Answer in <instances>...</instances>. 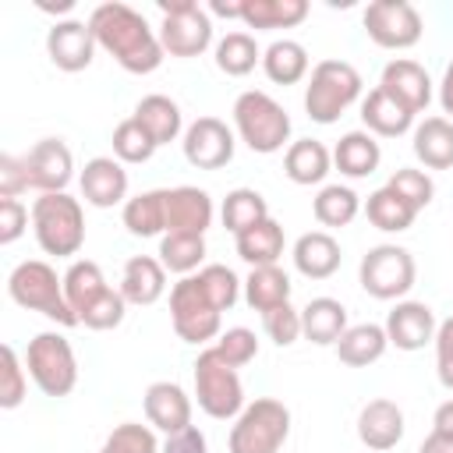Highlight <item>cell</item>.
Segmentation results:
<instances>
[{
    "label": "cell",
    "mask_w": 453,
    "mask_h": 453,
    "mask_svg": "<svg viewBox=\"0 0 453 453\" xmlns=\"http://www.w3.org/2000/svg\"><path fill=\"white\" fill-rule=\"evenodd\" d=\"M99 453H159V442H156V432L149 425L124 421L106 435Z\"/></svg>",
    "instance_id": "obj_45"
},
{
    "label": "cell",
    "mask_w": 453,
    "mask_h": 453,
    "mask_svg": "<svg viewBox=\"0 0 453 453\" xmlns=\"http://www.w3.org/2000/svg\"><path fill=\"white\" fill-rule=\"evenodd\" d=\"M439 103H442V113L453 117V60H449V67H446V74L439 81Z\"/></svg>",
    "instance_id": "obj_56"
},
{
    "label": "cell",
    "mask_w": 453,
    "mask_h": 453,
    "mask_svg": "<svg viewBox=\"0 0 453 453\" xmlns=\"http://www.w3.org/2000/svg\"><path fill=\"white\" fill-rule=\"evenodd\" d=\"M308 18V0H244L241 21L248 28H294Z\"/></svg>",
    "instance_id": "obj_36"
},
{
    "label": "cell",
    "mask_w": 453,
    "mask_h": 453,
    "mask_svg": "<svg viewBox=\"0 0 453 453\" xmlns=\"http://www.w3.org/2000/svg\"><path fill=\"white\" fill-rule=\"evenodd\" d=\"M241 11H244V0H230V4L212 0V4H209V14H219V18H237V21H241Z\"/></svg>",
    "instance_id": "obj_57"
},
{
    "label": "cell",
    "mask_w": 453,
    "mask_h": 453,
    "mask_svg": "<svg viewBox=\"0 0 453 453\" xmlns=\"http://www.w3.org/2000/svg\"><path fill=\"white\" fill-rule=\"evenodd\" d=\"M212 347H216V354H219L226 365H234V368H244V365L255 361V354H258V340H255V333L244 329V326H234V329L219 333Z\"/></svg>",
    "instance_id": "obj_48"
},
{
    "label": "cell",
    "mask_w": 453,
    "mask_h": 453,
    "mask_svg": "<svg viewBox=\"0 0 453 453\" xmlns=\"http://www.w3.org/2000/svg\"><path fill=\"white\" fill-rule=\"evenodd\" d=\"M435 311L425 301H396L393 311L386 315V336L396 350H421L425 343L435 340Z\"/></svg>",
    "instance_id": "obj_16"
},
{
    "label": "cell",
    "mask_w": 453,
    "mask_h": 453,
    "mask_svg": "<svg viewBox=\"0 0 453 453\" xmlns=\"http://www.w3.org/2000/svg\"><path fill=\"white\" fill-rule=\"evenodd\" d=\"M255 64H262V50L248 32H226L216 42V67L230 78H244L255 71Z\"/></svg>",
    "instance_id": "obj_40"
},
{
    "label": "cell",
    "mask_w": 453,
    "mask_h": 453,
    "mask_svg": "<svg viewBox=\"0 0 453 453\" xmlns=\"http://www.w3.org/2000/svg\"><path fill=\"white\" fill-rule=\"evenodd\" d=\"M414 258L400 244H375L357 265V283L375 301H400L414 287Z\"/></svg>",
    "instance_id": "obj_10"
},
{
    "label": "cell",
    "mask_w": 453,
    "mask_h": 453,
    "mask_svg": "<svg viewBox=\"0 0 453 453\" xmlns=\"http://www.w3.org/2000/svg\"><path fill=\"white\" fill-rule=\"evenodd\" d=\"M120 219L127 226V234H134V237L166 234V188L142 191V195L127 198L120 209Z\"/></svg>",
    "instance_id": "obj_31"
},
{
    "label": "cell",
    "mask_w": 453,
    "mask_h": 453,
    "mask_svg": "<svg viewBox=\"0 0 453 453\" xmlns=\"http://www.w3.org/2000/svg\"><path fill=\"white\" fill-rule=\"evenodd\" d=\"M142 403H145L149 425L159 428V432H166V435H173V432H180V428L191 425V396L177 382H152L145 389Z\"/></svg>",
    "instance_id": "obj_21"
},
{
    "label": "cell",
    "mask_w": 453,
    "mask_h": 453,
    "mask_svg": "<svg viewBox=\"0 0 453 453\" xmlns=\"http://www.w3.org/2000/svg\"><path fill=\"white\" fill-rule=\"evenodd\" d=\"M25 368L32 375V382L46 393V396H67L78 386V357L67 336L60 333H39L28 340L25 350Z\"/></svg>",
    "instance_id": "obj_8"
},
{
    "label": "cell",
    "mask_w": 453,
    "mask_h": 453,
    "mask_svg": "<svg viewBox=\"0 0 453 453\" xmlns=\"http://www.w3.org/2000/svg\"><path fill=\"white\" fill-rule=\"evenodd\" d=\"M81 198L96 209H113L127 198V170L117 156H96L85 163L81 177Z\"/></svg>",
    "instance_id": "obj_17"
},
{
    "label": "cell",
    "mask_w": 453,
    "mask_h": 453,
    "mask_svg": "<svg viewBox=\"0 0 453 453\" xmlns=\"http://www.w3.org/2000/svg\"><path fill=\"white\" fill-rule=\"evenodd\" d=\"M290 258H294V269H297L301 276H308V280H329V276L340 269L343 251H340V244H336L333 234H326V230H308V234H301V237L294 241Z\"/></svg>",
    "instance_id": "obj_22"
},
{
    "label": "cell",
    "mask_w": 453,
    "mask_h": 453,
    "mask_svg": "<svg viewBox=\"0 0 453 453\" xmlns=\"http://www.w3.org/2000/svg\"><path fill=\"white\" fill-rule=\"evenodd\" d=\"M212 198L202 188L180 184V188H166V234H198L205 237V230L212 226Z\"/></svg>",
    "instance_id": "obj_18"
},
{
    "label": "cell",
    "mask_w": 453,
    "mask_h": 453,
    "mask_svg": "<svg viewBox=\"0 0 453 453\" xmlns=\"http://www.w3.org/2000/svg\"><path fill=\"white\" fill-rule=\"evenodd\" d=\"M287 435H290V411L273 396H258L244 403V411L234 418L226 449L230 453H280Z\"/></svg>",
    "instance_id": "obj_6"
},
{
    "label": "cell",
    "mask_w": 453,
    "mask_h": 453,
    "mask_svg": "<svg viewBox=\"0 0 453 453\" xmlns=\"http://www.w3.org/2000/svg\"><path fill=\"white\" fill-rule=\"evenodd\" d=\"M25 159V170H28V184L39 191V195H53V191H64L74 177V159H71V149L60 142V138H42L28 149Z\"/></svg>",
    "instance_id": "obj_14"
},
{
    "label": "cell",
    "mask_w": 453,
    "mask_h": 453,
    "mask_svg": "<svg viewBox=\"0 0 453 453\" xmlns=\"http://www.w3.org/2000/svg\"><path fill=\"white\" fill-rule=\"evenodd\" d=\"M432 343H435V375L446 389H453V315L439 322Z\"/></svg>",
    "instance_id": "obj_50"
},
{
    "label": "cell",
    "mask_w": 453,
    "mask_h": 453,
    "mask_svg": "<svg viewBox=\"0 0 453 453\" xmlns=\"http://www.w3.org/2000/svg\"><path fill=\"white\" fill-rule=\"evenodd\" d=\"M262 326H265V336L276 347H290V343L301 340V311L290 301L280 304V308H273V311H265L262 315Z\"/></svg>",
    "instance_id": "obj_49"
},
{
    "label": "cell",
    "mask_w": 453,
    "mask_h": 453,
    "mask_svg": "<svg viewBox=\"0 0 453 453\" xmlns=\"http://www.w3.org/2000/svg\"><path fill=\"white\" fill-rule=\"evenodd\" d=\"M156 149H159V145L149 138V131H145L134 117H127V120H120V124L113 127V156H117L120 163H149Z\"/></svg>",
    "instance_id": "obj_42"
},
{
    "label": "cell",
    "mask_w": 453,
    "mask_h": 453,
    "mask_svg": "<svg viewBox=\"0 0 453 453\" xmlns=\"http://www.w3.org/2000/svg\"><path fill=\"white\" fill-rule=\"evenodd\" d=\"M237 241V255L251 265V269H258V265H276L280 262V255H283V226L269 216V219H262V223H255V226H248L244 234H237L234 237Z\"/></svg>",
    "instance_id": "obj_32"
},
{
    "label": "cell",
    "mask_w": 453,
    "mask_h": 453,
    "mask_svg": "<svg viewBox=\"0 0 453 453\" xmlns=\"http://www.w3.org/2000/svg\"><path fill=\"white\" fill-rule=\"evenodd\" d=\"M198 283H202L205 297H209L219 311H230V308L237 304V297H241V287H244V283L237 280V273L226 269V265H219V262L202 265V269H198Z\"/></svg>",
    "instance_id": "obj_43"
},
{
    "label": "cell",
    "mask_w": 453,
    "mask_h": 453,
    "mask_svg": "<svg viewBox=\"0 0 453 453\" xmlns=\"http://www.w3.org/2000/svg\"><path fill=\"white\" fill-rule=\"evenodd\" d=\"M219 308L205 297L198 276H180L170 290V322L184 343H209L219 336Z\"/></svg>",
    "instance_id": "obj_11"
},
{
    "label": "cell",
    "mask_w": 453,
    "mask_h": 453,
    "mask_svg": "<svg viewBox=\"0 0 453 453\" xmlns=\"http://www.w3.org/2000/svg\"><path fill=\"white\" fill-rule=\"evenodd\" d=\"M74 7V0H60V4H39V11H50V14H67Z\"/></svg>",
    "instance_id": "obj_58"
},
{
    "label": "cell",
    "mask_w": 453,
    "mask_h": 453,
    "mask_svg": "<svg viewBox=\"0 0 453 453\" xmlns=\"http://www.w3.org/2000/svg\"><path fill=\"white\" fill-rule=\"evenodd\" d=\"M343 333H347V308L336 297H311L301 308V336L304 340H311L319 347H329Z\"/></svg>",
    "instance_id": "obj_25"
},
{
    "label": "cell",
    "mask_w": 453,
    "mask_h": 453,
    "mask_svg": "<svg viewBox=\"0 0 453 453\" xmlns=\"http://www.w3.org/2000/svg\"><path fill=\"white\" fill-rule=\"evenodd\" d=\"M124 311H127L124 294L113 290V287H106V290H103V294L78 315V326L96 329V333H103V329H117V326L124 322Z\"/></svg>",
    "instance_id": "obj_44"
},
{
    "label": "cell",
    "mask_w": 453,
    "mask_h": 453,
    "mask_svg": "<svg viewBox=\"0 0 453 453\" xmlns=\"http://www.w3.org/2000/svg\"><path fill=\"white\" fill-rule=\"evenodd\" d=\"M28 170H25V159L4 152L0 156V198H18L21 191H28Z\"/></svg>",
    "instance_id": "obj_52"
},
{
    "label": "cell",
    "mask_w": 453,
    "mask_h": 453,
    "mask_svg": "<svg viewBox=\"0 0 453 453\" xmlns=\"http://www.w3.org/2000/svg\"><path fill=\"white\" fill-rule=\"evenodd\" d=\"M25 389H28V379H25V368L18 361V350L11 343H4L0 347V407L14 411L25 400Z\"/></svg>",
    "instance_id": "obj_46"
},
{
    "label": "cell",
    "mask_w": 453,
    "mask_h": 453,
    "mask_svg": "<svg viewBox=\"0 0 453 453\" xmlns=\"http://www.w3.org/2000/svg\"><path fill=\"white\" fill-rule=\"evenodd\" d=\"M184 159L198 170H219L234 159V131L219 117H198L184 127Z\"/></svg>",
    "instance_id": "obj_13"
},
{
    "label": "cell",
    "mask_w": 453,
    "mask_h": 453,
    "mask_svg": "<svg viewBox=\"0 0 453 453\" xmlns=\"http://www.w3.org/2000/svg\"><path fill=\"white\" fill-rule=\"evenodd\" d=\"M357 439L372 449V453H386L393 449L400 439H403V411L379 396V400H368L357 414Z\"/></svg>",
    "instance_id": "obj_20"
},
{
    "label": "cell",
    "mask_w": 453,
    "mask_h": 453,
    "mask_svg": "<svg viewBox=\"0 0 453 453\" xmlns=\"http://www.w3.org/2000/svg\"><path fill=\"white\" fill-rule=\"evenodd\" d=\"M244 301L251 311H273L290 301V276L280 265H258L244 280Z\"/></svg>",
    "instance_id": "obj_33"
},
{
    "label": "cell",
    "mask_w": 453,
    "mask_h": 453,
    "mask_svg": "<svg viewBox=\"0 0 453 453\" xmlns=\"http://www.w3.org/2000/svg\"><path fill=\"white\" fill-rule=\"evenodd\" d=\"M234 131L251 152L273 156L290 142V117L269 92L248 88L234 99Z\"/></svg>",
    "instance_id": "obj_4"
},
{
    "label": "cell",
    "mask_w": 453,
    "mask_h": 453,
    "mask_svg": "<svg viewBox=\"0 0 453 453\" xmlns=\"http://www.w3.org/2000/svg\"><path fill=\"white\" fill-rule=\"evenodd\" d=\"M205 258V237L198 234H163L159 241V262L170 273L191 276Z\"/></svg>",
    "instance_id": "obj_41"
},
{
    "label": "cell",
    "mask_w": 453,
    "mask_h": 453,
    "mask_svg": "<svg viewBox=\"0 0 453 453\" xmlns=\"http://www.w3.org/2000/svg\"><path fill=\"white\" fill-rule=\"evenodd\" d=\"M219 219H223V226L237 237V234H244L248 226L269 219V205H265V198H262L255 188H234V191H226V198H223V205H219Z\"/></svg>",
    "instance_id": "obj_38"
},
{
    "label": "cell",
    "mask_w": 453,
    "mask_h": 453,
    "mask_svg": "<svg viewBox=\"0 0 453 453\" xmlns=\"http://www.w3.org/2000/svg\"><path fill=\"white\" fill-rule=\"evenodd\" d=\"M131 117L149 131V138H152L156 145H170V142H177V138H180V131H184L180 106H177L170 96H159V92L145 96V99L134 106V113H131Z\"/></svg>",
    "instance_id": "obj_27"
},
{
    "label": "cell",
    "mask_w": 453,
    "mask_h": 453,
    "mask_svg": "<svg viewBox=\"0 0 453 453\" xmlns=\"http://www.w3.org/2000/svg\"><path fill=\"white\" fill-rule=\"evenodd\" d=\"M365 216H368V223H372L375 230L400 234V230H411L418 209H414L407 198H400L389 184H382L379 191L368 195V202H365Z\"/></svg>",
    "instance_id": "obj_35"
},
{
    "label": "cell",
    "mask_w": 453,
    "mask_h": 453,
    "mask_svg": "<svg viewBox=\"0 0 453 453\" xmlns=\"http://www.w3.org/2000/svg\"><path fill=\"white\" fill-rule=\"evenodd\" d=\"M379 159H382V149L375 142V134L368 131H347L336 149H333V163L343 177H372L379 170Z\"/></svg>",
    "instance_id": "obj_29"
},
{
    "label": "cell",
    "mask_w": 453,
    "mask_h": 453,
    "mask_svg": "<svg viewBox=\"0 0 453 453\" xmlns=\"http://www.w3.org/2000/svg\"><path fill=\"white\" fill-rule=\"evenodd\" d=\"M28 209L21 198H0V244H14L28 226Z\"/></svg>",
    "instance_id": "obj_51"
},
{
    "label": "cell",
    "mask_w": 453,
    "mask_h": 453,
    "mask_svg": "<svg viewBox=\"0 0 453 453\" xmlns=\"http://www.w3.org/2000/svg\"><path fill=\"white\" fill-rule=\"evenodd\" d=\"M379 88L389 92L396 103H403L414 117L432 103V78H428V71H425L418 60H407V57L389 60V64L382 67Z\"/></svg>",
    "instance_id": "obj_19"
},
{
    "label": "cell",
    "mask_w": 453,
    "mask_h": 453,
    "mask_svg": "<svg viewBox=\"0 0 453 453\" xmlns=\"http://www.w3.org/2000/svg\"><path fill=\"white\" fill-rule=\"evenodd\" d=\"M361 120H365L368 134H379V138H400L414 127V113L382 88H372L361 99Z\"/></svg>",
    "instance_id": "obj_24"
},
{
    "label": "cell",
    "mask_w": 453,
    "mask_h": 453,
    "mask_svg": "<svg viewBox=\"0 0 453 453\" xmlns=\"http://www.w3.org/2000/svg\"><path fill=\"white\" fill-rule=\"evenodd\" d=\"M361 96V74L347 60H319L304 88V110L315 124H336Z\"/></svg>",
    "instance_id": "obj_5"
},
{
    "label": "cell",
    "mask_w": 453,
    "mask_h": 453,
    "mask_svg": "<svg viewBox=\"0 0 453 453\" xmlns=\"http://www.w3.org/2000/svg\"><path fill=\"white\" fill-rule=\"evenodd\" d=\"M432 432H442V435H449V439H453V400H446V403H439V407H435Z\"/></svg>",
    "instance_id": "obj_54"
},
{
    "label": "cell",
    "mask_w": 453,
    "mask_h": 453,
    "mask_svg": "<svg viewBox=\"0 0 453 453\" xmlns=\"http://www.w3.org/2000/svg\"><path fill=\"white\" fill-rule=\"evenodd\" d=\"M159 453H209V442H205V435H202L198 425H188V428L166 435V442L159 446Z\"/></svg>",
    "instance_id": "obj_53"
},
{
    "label": "cell",
    "mask_w": 453,
    "mask_h": 453,
    "mask_svg": "<svg viewBox=\"0 0 453 453\" xmlns=\"http://www.w3.org/2000/svg\"><path fill=\"white\" fill-rule=\"evenodd\" d=\"M7 294L14 304L46 315L57 326H78V315L71 311L67 294H64V276H57V269L42 258L18 262L7 276Z\"/></svg>",
    "instance_id": "obj_2"
},
{
    "label": "cell",
    "mask_w": 453,
    "mask_h": 453,
    "mask_svg": "<svg viewBox=\"0 0 453 453\" xmlns=\"http://www.w3.org/2000/svg\"><path fill=\"white\" fill-rule=\"evenodd\" d=\"M333 166V152L319 142V138H297L287 145V156H283V173L294 180V184H322L326 173Z\"/></svg>",
    "instance_id": "obj_26"
},
{
    "label": "cell",
    "mask_w": 453,
    "mask_h": 453,
    "mask_svg": "<svg viewBox=\"0 0 453 453\" xmlns=\"http://www.w3.org/2000/svg\"><path fill=\"white\" fill-rule=\"evenodd\" d=\"M106 287H110V283H106L103 269H99L92 258H74V262L67 265V273H64V294H67V304H71L74 315H81Z\"/></svg>",
    "instance_id": "obj_37"
},
{
    "label": "cell",
    "mask_w": 453,
    "mask_h": 453,
    "mask_svg": "<svg viewBox=\"0 0 453 453\" xmlns=\"http://www.w3.org/2000/svg\"><path fill=\"white\" fill-rule=\"evenodd\" d=\"M400 198H407L418 212L425 209V205H432V198H435V184H432V177L425 173V170H414V166H400V170H393V177L386 180Z\"/></svg>",
    "instance_id": "obj_47"
},
{
    "label": "cell",
    "mask_w": 453,
    "mask_h": 453,
    "mask_svg": "<svg viewBox=\"0 0 453 453\" xmlns=\"http://www.w3.org/2000/svg\"><path fill=\"white\" fill-rule=\"evenodd\" d=\"M117 290L124 294L127 304H138V308L142 304H156L163 297V290H166V269H163V262L152 258V255H131L124 262V273H120V287Z\"/></svg>",
    "instance_id": "obj_23"
},
{
    "label": "cell",
    "mask_w": 453,
    "mask_h": 453,
    "mask_svg": "<svg viewBox=\"0 0 453 453\" xmlns=\"http://www.w3.org/2000/svg\"><path fill=\"white\" fill-rule=\"evenodd\" d=\"M88 28L96 35V46H103L131 74H152L163 64L159 32H152V25L120 0L99 4L88 14Z\"/></svg>",
    "instance_id": "obj_1"
},
{
    "label": "cell",
    "mask_w": 453,
    "mask_h": 453,
    "mask_svg": "<svg viewBox=\"0 0 453 453\" xmlns=\"http://www.w3.org/2000/svg\"><path fill=\"white\" fill-rule=\"evenodd\" d=\"M414 156L428 170H449L453 166V120L449 117H425L414 127Z\"/></svg>",
    "instance_id": "obj_28"
},
{
    "label": "cell",
    "mask_w": 453,
    "mask_h": 453,
    "mask_svg": "<svg viewBox=\"0 0 453 453\" xmlns=\"http://www.w3.org/2000/svg\"><path fill=\"white\" fill-rule=\"evenodd\" d=\"M191 375H195V400L198 407L216 418V421H230L244 411V386H241V375L234 365H226L216 347H205L198 350L195 365H191Z\"/></svg>",
    "instance_id": "obj_7"
},
{
    "label": "cell",
    "mask_w": 453,
    "mask_h": 453,
    "mask_svg": "<svg viewBox=\"0 0 453 453\" xmlns=\"http://www.w3.org/2000/svg\"><path fill=\"white\" fill-rule=\"evenodd\" d=\"M311 212L322 226H347L361 212V198L347 184H326V188H319V195L311 202Z\"/></svg>",
    "instance_id": "obj_39"
},
{
    "label": "cell",
    "mask_w": 453,
    "mask_h": 453,
    "mask_svg": "<svg viewBox=\"0 0 453 453\" xmlns=\"http://www.w3.org/2000/svg\"><path fill=\"white\" fill-rule=\"evenodd\" d=\"M418 453H453V439L442 432H428L425 442L418 446Z\"/></svg>",
    "instance_id": "obj_55"
},
{
    "label": "cell",
    "mask_w": 453,
    "mask_h": 453,
    "mask_svg": "<svg viewBox=\"0 0 453 453\" xmlns=\"http://www.w3.org/2000/svg\"><path fill=\"white\" fill-rule=\"evenodd\" d=\"M159 46L170 57H198L212 46V18L195 0H159Z\"/></svg>",
    "instance_id": "obj_9"
},
{
    "label": "cell",
    "mask_w": 453,
    "mask_h": 453,
    "mask_svg": "<svg viewBox=\"0 0 453 453\" xmlns=\"http://www.w3.org/2000/svg\"><path fill=\"white\" fill-rule=\"evenodd\" d=\"M32 234H35V244L46 255H57V258L78 255L81 244H85V212H81V202L71 198L67 191L39 195L32 202Z\"/></svg>",
    "instance_id": "obj_3"
},
{
    "label": "cell",
    "mask_w": 453,
    "mask_h": 453,
    "mask_svg": "<svg viewBox=\"0 0 453 453\" xmlns=\"http://www.w3.org/2000/svg\"><path fill=\"white\" fill-rule=\"evenodd\" d=\"M389 347V336H386V326H375V322H361V326H347V333L336 340V357L350 368H365V365H375Z\"/></svg>",
    "instance_id": "obj_30"
},
{
    "label": "cell",
    "mask_w": 453,
    "mask_h": 453,
    "mask_svg": "<svg viewBox=\"0 0 453 453\" xmlns=\"http://www.w3.org/2000/svg\"><path fill=\"white\" fill-rule=\"evenodd\" d=\"M365 32L382 50H411L421 39V14L407 0H375L365 7Z\"/></svg>",
    "instance_id": "obj_12"
},
{
    "label": "cell",
    "mask_w": 453,
    "mask_h": 453,
    "mask_svg": "<svg viewBox=\"0 0 453 453\" xmlns=\"http://www.w3.org/2000/svg\"><path fill=\"white\" fill-rule=\"evenodd\" d=\"M46 53L50 60L74 74V71H85L96 57V35L88 28V21H78V18H64L57 21L50 32H46Z\"/></svg>",
    "instance_id": "obj_15"
},
{
    "label": "cell",
    "mask_w": 453,
    "mask_h": 453,
    "mask_svg": "<svg viewBox=\"0 0 453 453\" xmlns=\"http://www.w3.org/2000/svg\"><path fill=\"white\" fill-rule=\"evenodd\" d=\"M262 71L273 85H297L308 74V50L294 39H276L262 50Z\"/></svg>",
    "instance_id": "obj_34"
}]
</instances>
